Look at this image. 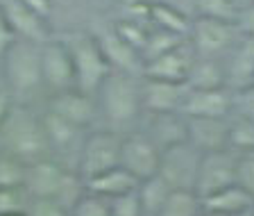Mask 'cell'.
Listing matches in <instances>:
<instances>
[{
    "label": "cell",
    "instance_id": "1",
    "mask_svg": "<svg viewBox=\"0 0 254 216\" xmlns=\"http://www.w3.org/2000/svg\"><path fill=\"white\" fill-rule=\"evenodd\" d=\"M0 134H2L7 148H9L11 157L21 159V162H37L48 150L43 123L23 107L11 105Z\"/></svg>",
    "mask_w": 254,
    "mask_h": 216
},
{
    "label": "cell",
    "instance_id": "2",
    "mask_svg": "<svg viewBox=\"0 0 254 216\" xmlns=\"http://www.w3.org/2000/svg\"><path fill=\"white\" fill-rule=\"evenodd\" d=\"M73 57V69H75V89L84 91V94L93 96L98 94L100 85L111 73V66L107 62L105 53H102L100 43L95 37L89 34H75L66 41Z\"/></svg>",
    "mask_w": 254,
    "mask_h": 216
},
{
    "label": "cell",
    "instance_id": "3",
    "mask_svg": "<svg viewBox=\"0 0 254 216\" xmlns=\"http://www.w3.org/2000/svg\"><path fill=\"white\" fill-rule=\"evenodd\" d=\"M100 94V107L105 111L107 121L114 125H125L136 118L141 109V87L129 73L111 71L107 80L98 89Z\"/></svg>",
    "mask_w": 254,
    "mask_h": 216
},
{
    "label": "cell",
    "instance_id": "4",
    "mask_svg": "<svg viewBox=\"0 0 254 216\" xmlns=\"http://www.w3.org/2000/svg\"><path fill=\"white\" fill-rule=\"evenodd\" d=\"M2 69L7 85L14 91H34L41 87V43L16 39L2 57Z\"/></svg>",
    "mask_w": 254,
    "mask_h": 216
},
{
    "label": "cell",
    "instance_id": "5",
    "mask_svg": "<svg viewBox=\"0 0 254 216\" xmlns=\"http://www.w3.org/2000/svg\"><path fill=\"white\" fill-rule=\"evenodd\" d=\"M200 159L202 153L190 141L164 148L161 150V162H159V175L168 182L170 189L195 191Z\"/></svg>",
    "mask_w": 254,
    "mask_h": 216
},
{
    "label": "cell",
    "instance_id": "6",
    "mask_svg": "<svg viewBox=\"0 0 254 216\" xmlns=\"http://www.w3.org/2000/svg\"><path fill=\"white\" fill-rule=\"evenodd\" d=\"M121 143L123 139L116 132H93L82 146V157H79L82 178L91 180L121 166Z\"/></svg>",
    "mask_w": 254,
    "mask_h": 216
},
{
    "label": "cell",
    "instance_id": "7",
    "mask_svg": "<svg viewBox=\"0 0 254 216\" xmlns=\"http://www.w3.org/2000/svg\"><path fill=\"white\" fill-rule=\"evenodd\" d=\"M232 185H236V155H232L229 150L202 153L195 180V194L200 196V201Z\"/></svg>",
    "mask_w": 254,
    "mask_h": 216
},
{
    "label": "cell",
    "instance_id": "8",
    "mask_svg": "<svg viewBox=\"0 0 254 216\" xmlns=\"http://www.w3.org/2000/svg\"><path fill=\"white\" fill-rule=\"evenodd\" d=\"M190 48L195 50L197 57H216V55L225 53L236 39V25L225 21H216V18H204L197 16L190 23Z\"/></svg>",
    "mask_w": 254,
    "mask_h": 216
},
{
    "label": "cell",
    "instance_id": "9",
    "mask_svg": "<svg viewBox=\"0 0 254 216\" xmlns=\"http://www.w3.org/2000/svg\"><path fill=\"white\" fill-rule=\"evenodd\" d=\"M161 150L154 146V141L145 134H132L125 137L121 143V166L132 173L138 182L150 180L159 173Z\"/></svg>",
    "mask_w": 254,
    "mask_h": 216
},
{
    "label": "cell",
    "instance_id": "10",
    "mask_svg": "<svg viewBox=\"0 0 254 216\" xmlns=\"http://www.w3.org/2000/svg\"><path fill=\"white\" fill-rule=\"evenodd\" d=\"M41 75L43 85L53 91L75 89V69L73 57L66 41H50L41 43Z\"/></svg>",
    "mask_w": 254,
    "mask_h": 216
},
{
    "label": "cell",
    "instance_id": "11",
    "mask_svg": "<svg viewBox=\"0 0 254 216\" xmlns=\"http://www.w3.org/2000/svg\"><path fill=\"white\" fill-rule=\"evenodd\" d=\"M195 59V50L186 43H180L177 48L161 53L157 57L148 59L143 64V73L148 80H164V82H184L190 71V64Z\"/></svg>",
    "mask_w": 254,
    "mask_h": 216
},
{
    "label": "cell",
    "instance_id": "12",
    "mask_svg": "<svg viewBox=\"0 0 254 216\" xmlns=\"http://www.w3.org/2000/svg\"><path fill=\"white\" fill-rule=\"evenodd\" d=\"M0 9L5 14L9 27L14 30L16 39H25L34 43L48 41V27L39 11H34L25 0H2Z\"/></svg>",
    "mask_w": 254,
    "mask_h": 216
},
{
    "label": "cell",
    "instance_id": "13",
    "mask_svg": "<svg viewBox=\"0 0 254 216\" xmlns=\"http://www.w3.org/2000/svg\"><path fill=\"white\" fill-rule=\"evenodd\" d=\"M232 109V89H209V91H186L180 114L186 118H225Z\"/></svg>",
    "mask_w": 254,
    "mask_h": 216
},
{
    "label": "cell",
    "instance_id": "14",
    "mask_svg": "<svg viewBox=\"0 0 254 216\" xmlns=\"http://www.w3.org/2000/svg\"><path fill=\"white\" fill-rule=\"evenodd\" d=\"M50 111H55L57 116H62L64 121H68L75 127H86L95 118V103L93 96L79 89L55 91L53 101H50Z\"/></svg>",
    "mask_w": 254,
    "mask_h": 216
},
{
    "label": "cell",
    "instance_id": "15",
    "mask_svg": "<svg viewBox=\"0 0 254 216\" xmlns=\"http://www.w3.org/2000/svg\"><path fill=\"white\" fill-rule=\"evenodd\" d=\"M66 171H62L57 164L37 159V162L25 164V182L23 189L32 198H57L59 189L64 185Z\"/></svg>",
    "mask_w": 254,
    "mask_h": 216
},
{
    "label": "cell",
    "instance_id": "16",
    "mask_svg": "<svg viewBox=\"0 0 254 216\" xmlns=\"http://www.w3.org/2000/svg\"><path fill=\"white\" fill-rule=\"evenodd\" d=\"M189 87L184 82H164V80H148L141 87V103L152 114H168L180 111L186 98Z\"/></svg>",
    "mask_w": 254,
    "mask_h": 216
},
{
    "label": "cell",
    "instance_id": "17",
    "mask_svg": "<svg viewBox=\"0 0 254 216\" xmlns=\"http://www.w3.org/2000/svg\"><path fill=\"white\" fill-rule=\"evenodd\" d=\"M189 141L200 153L229 150V123L225 118H186Z\"/></svg>",
    "mask_w": 254,
    "mask_h": 216
},
{
    "label": "cell",
    "instance_id": "18",
    "mask_svg": "<svg viewBox=\"0 0 254 216\" xmlns=\"http://www.w3.org/2000/svg\"><path fill=\"white\" fill-rule=\"evenodd\" d=\"M98 39V43H100L102 53H105L107 62H109L111 69L121 71V73H136V71H143V57L141 53H138L136 48H132L129 43L125 41V39H121L116 34V30L114 32H102Z\"/></svg>",
    "mask_w": 254,
    "mask_h": 216
},
{
    "label": "cell",
    "instance_id": "19",
    "mask_svg": "<svg viewBox=\"0 0 254 216\" xmlns=\"http://www.w3.org/2000/svg\"><path fill=\"white\" fill-rule=\"evenodd\" d=\"M84 182H86V191H89V194H95V196H100V198H107V201L118 198V196H123V194H129V191H136L138 185H141V182H138L132 173H127L123 166H116V169L95 175V178H91V180H84Z\"/></svg>",
    "mask_w": 254,
    "mask_h": 216
},
{
    "label": "cell",
    "instance_id": "20",
    "mask_svg": "<svg viewBox=\"0 0 254 216\" xmlns=\"http://www.w3.org/2000/svg\"><path fill=\"white\" fill-rule=\"evenodd\" d=\"M186 87L193 91H209L227 87L225 82V66L216 57H197L190 64V71L186 75Z\"/></svg>",
    "mask_w": 254,
    "mask_h": 216
},
{
    "label": "cell",
    "instance_id": "21",
    "mask_svg": "<svg viewBox=\"0 0 254 216\" xmlns=\"http://www.w3.org/2000/svg\"><path fill=\"white\" fill-rule=\"evenodd\" d=\"M154 127H152V141L159 150L177 143L189 141V127H186V116L180 111H168V114H152Z\"/></svg>",
    "mask_w": 254,
    "mask_h": 216
},
{
    "label": "cell",
    "instance_id": "22",
    "mask_svg": "<svg viewBox=\"0 0 254 216\" xmlns=\"http://www.w3.org/2000/svg\"><path fill=\"white\" fill-rule=\"evenodd\" d=\"M250 207H254L252 196L245 194L238 185H232L218 194L202 198V210L216 216H232L243 210H250Z\"/></svg>",
    "mask_w": 254,
    "mask_h": 216
},
{
    "label": "cell",
    "instance_id": "23",
    "mask_svg": "<svg viewBox=\"0 0 254 216\" xmlns=\"http://www.w3.org/2000/svg\"><path fill=\"white\" fill-rule=\"evenodd\" d=\"M225 82H227V89L232 91L254 85V57L243 46L232 55L229 64L225 66Z\"/></svg>",
    "mask_w": 254,
    "mask_h": 216
},
{
    "label": "cell",
    "instance_id": "24",
    "mask_svg": "<svg viewBox=\"0 0 254 216\" xmlns=\"http://www.w3.org/2000/svg\"><path fill=\"white\" fill-rule=\"evenodd\" d=\"M200 214H202V201L195 191L173 189L157 216H200Z\"/></svg>",
    "mask_w": 254,
    "mask_h": 216
},
{
    "label": "cell",
    "instance_id": "25",
    "mask_svg": "<svg viewBox=\"0 0 254 216\" xmlns=\"http://www.w3.org/2000/svg\"><path fill=\"white\" fill-rule=\"evenodd\" d=\"M41 123H43V132H46L48 146H55V148H68L79 132V127L70 125L68 121H64L62 116H57L50 109L46 111Z\"/></svg>",
    "mask_w": 254,
    "mask_h": 216
},
{
    "label": "cell",
    "instance_id": "26",
    "mask_svg": "<svg viewBox=\"0 0 254 216\" xmlns=\"http://www.w3.org/2000/svg\"><path fill=\"white\" fill-rule=\"evenodd\" d=\"M170 191H173V189H170L168 182H166V180L161 178L159 173L152 175L150 180H143L141 185H138V189H136L143 212L159 214V210H161V205L166 203V198H168Z\"/></svg>",
    "mask_w": 254,
    "mask_h": 216
},
{
    "label": "cell",
    "instance_id": "27",
    "mask_svg": "<svg viewBox=\"0 0 254 216\" xmlns=\"http://www.w3.org/2000/svg\"><path fill=\"white\" fill-rule=\"evenodd\" d=\"M150 16L157 21V25L161 27V30L175 32V34H180V37H184L186 32L190 30V23L186 21V16L180 14L177 9H173V7L150 5Z\"/></svg>",
    "mask_w": 254,
    "mask_h": 216
},
{
    "label": "cell",
    "instance_id": "28",
    "mask_svg": "<svg viewBox=\"0 0 254 216\" xmlns=\"http://www.w3.org/2000/svg\"><path fill=\"white\" fill-rule=\"evenodd\" d=\"M180 43H184V39H182L180 34H175V32H168V30H161V27H159L157 32L148 34V41H145L143 53H141L143 64L148 62V59L157 57V55H161V53H168V50L177 48Z\"/></svg>",
    "mask_w": 254,
    "mask_h": 216
},
{
    "label": "cell",
    "instance_id": "29",
    "mask_svg": "<svg viewBox=\"0 0 254 216\" xmlns=\"http://www.w3.org/2000/svg\"><path fill=\"white\" fill-rule=\"evenodd\" d=\"M197 16L204 18H216V21L234 23L238 16V9L234 7L232 0H195Z\"/></svg>",
    "mask_w": 254,
    "mask_h": 216
},
{
    "label": "cell",
    "instance_id": "30",
    "mask_svg": "<svg viewBox=\"0 0 254 216\" xmlns=\"http://www.w3.org/2000/svg\"><path fill=\"white\" fill-rule=\"evenodd\" d=\"M25 182V162L11 157H0V189H16Z\"/></svg>",
    "mask_w": 254,
    "mask_h": 216
},
{
    "label": "cell",
    "instance_id": "31",
    "mask_svg": "<svg viewBox=\"0 0 254 216\" xmlns=\"http://www.w3.org/2000/svg\"><path fill=\"white\" fill-rule=\"evenodd\" d=\"M229 148H236L241 153H252L254 150V123L238 118L229 125Z\"/></svg>",
    "mask_w": 254,
    "mask_h": 216
},
{
    "label": "cell",
    "instance_id": "32",
    "mask_svg": "<svg viewBox=\"0 0 254 216\" xmlns=\"http://www.w3.org/2000/svg\"><path fill=\"white\" fill-rule=\"evenodd\" d=\"M73 216H111V207L107 198H100V196L86 191L73 205Z\"/></svg>",
    "mask_w": 254,
    "mask_h": 216
},
{
    "label": "cell",
    "instance_id": "33",
    "mask_svg": "<svg viewBox=\"0 0 254 216\" xmlns=\"http://www.w3.org/2000/svg\"><path fill=\"white\" fill-rule=\"evenodd\" d=\"M236 185L254 201V150L236 157Z\"/></svg>",
    "mask_w": 254,
    "mask_h": 216
},
{
    "label": "cell",
    "instance_id": "34",
    "mask_svg": "<svg viewBox=\"0 0 254 216\" xmlns=\"http://www.w3.org/2000/svg\"><path fill=\"white\" fill-rule=\"evenodd\" d=\"M232 109L238 111V118L254 123V85L232 91Z\"/></svg>",
    "mask_w": 254,
    "mask_h": 216
},
{
    "label": "cell",
    "instance_id": "35",
    "mask_svg": "<svg viewBox=\"0 0 254 216\" xmlns=\"http://www.w3.org/2000/svg\"><path fill=\"white\" fill-rule=\"evenodd\" d=\"M109 207H111V216H141L143 214V207H141L136 191H129V194H123L118 198H111Z\"/></svg>",
    "mask_w": 254,
    "mask_h": 216
},
{
    "label": "cell",
    "instance_id": "36",
    "mask_svg": "<svg viewBox=\"0 0 254 216\" xmlns=\"http://www.w3.org/2000/svg\"><path fill=\"white\" fill-rule=\"evenodd\" d=\"M23 187L16 189H0V216L2 214H16V212H25L23 203Z\"/></svg>",
    "mask_w": 254,
    "mask_h": 216
},
{
    "label": "cell",
    "instance_id": "37",
    "mask_svg": "<svg viewBox=\"0 0 254 216\" xmlns=\"http://www.w3.org/2000/svg\"><path fill=\"white\" fill-rule=\"evenodd\" d=\"M25 216H66V207H62L55 198H34L25 210Z\"/></svg>",
    "mask_w": 254,
    "mask_h": 216
},
{
    "label": "cell",
    "instance_id": "38",
    "mask_svg": "<svg viewBox=\"0 0 254 216\" xmlns=\"http://www.w3.org/2000/svg\"><path fill=\"white\" fill-rule=\"evenodd\" d=\"M234 25H236V32L243 39H252L254 37V2L238 11Z\"/></svg>",
    "mask_w": 254,
    "mask_h": 216
},
{
    "label": "cell",
    "instance_id": "39",
    "mask_svg": "<svg viewBox=\"0 0 254 216\" xmlns=\"http://www.w3.org/2000/svg\"><path fill=\"white\" fill-rule=\"evenodd\" d=\"M16 41V34L14 30L9 27V23H7L5 14H2V9H0V62H2V57H5V53L9 50V46Z\"/></svg>",
    "mask_w": 254,
    "mask_h": 216
},
{
    "label": "cell",
    "instance_id": "40",
    "mask_svg": "<svg viewBox=\"0 0 254 216\" xmlns=\"http://www.w3.org/2000/svg\"><path fill=\"white\" fill-rule=\"evenodd\" d=\"M9 109H11L9 96H7V91L0 89V130H2V125H5V118H7V114H9Z\"/></svg>",
    "mask_w": 254,
    "mask_h": 216
},
{
    "label": "cell",
    "instance_id": "41",
    "mask_svg": "<svg viewBox=\"0 0 254 216\" xmlns=\"http://www.w3.org/2000/svg\"><path fill=\"white\" fill-rule=\"evenodd\" d=\"M241 46H243L245 50H248V53L254 57V37L252 39H243V41H241Z\"/></svg>",
    "mask_w": 254,
    "mask_h": 216
},
{
    "label": "cell",
    "instance_id": "42",
    "mask_svg": "<svg viewBox=\"0 0 254 216\" xmlns=\"http://www.w3.org/2000/svg\"><path fill=\"white\" fill-rule=\"evenodd\" d=\"M232 2H234V7H236V9H238V11H241V9H243V7L252 5L254 0H232Z\"/></svg>",
    "mask_w": 254,
    "mask_h": 216
},
{
    "label": "cell",
    "instance_id": "43",
    "mask_svg": "<svg viewBox=\"0 0 254 216\" xmlns=\"http://www.w3.org/2000/svg\"><path fill=\"white\" fill-rule=\"evenodd\" d=\"M232 216H254V207H250V210H243V212H238V214H232Z\"/></svg>",
    "mask_w": 254,
    "mask_h": 216
},
{
    "label": "cell",
    "instance_id": "44",
    "mask_svg": "<svg viewBox=\"0 0 254 216\" xmlns=\"http://www.w3.org/2000/svg\"><path fill=\"white\" fill-rule=\"evenodd\" d=\"M2 216H25V212H16V214H2Z\"/></svg>",
    "mask_w": 254,
    "mask_h": 216
},
{
    "label": "cell",
    "instance_id": "45",
    "mask_svg": "<svg viewBox=\"0 0 254 216\" xmlns=\"http://www.w3.org/2000/svg\"><path fill=\"white\" fill-rule=\"evenodd\" d=\"M200 216H216V214H209V212H204V210H202V214Z\"/></svg>",
    "mask_w": 254,
    "mask_h": 216
}]
</instances>
